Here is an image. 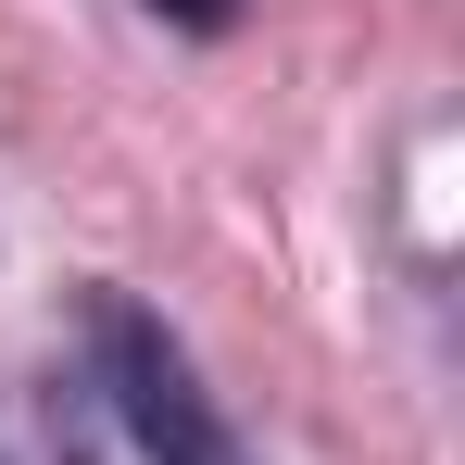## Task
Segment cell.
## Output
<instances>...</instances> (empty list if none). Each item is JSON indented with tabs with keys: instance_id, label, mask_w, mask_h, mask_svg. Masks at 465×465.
Wrapping results in <instances>:
<instances>
[{
	"instance_id": "1",
	"label": "cell",
	"mask_w": 465,
	"mask_h": 465,
	"mask_svg": "<svg viewBox=\"0 0 465 465\" xmlns=\"http://www.w3.org/2000/svg\"><path fill=\"white\" fill-rule=\"evenodd\" d=\"M101 365H114V402H126V428H139L163 465H239V440L214 428V402L189 390V365H176V340H163L152 314L101 302Z\"/></svg>"
},
{
	"instance_id": "2",
	"label": "cell",
	"mask_w": 465,
	"mask_h": 465,
	"mask_svg": "<svg viewBox=\"0 0 465 465\" xmlns=\"http://www.w3.org/2000/svg\"><path fill=\"white\" fill-rule=\"evenodd\" d=\"M176 13H189V25H227V0H176Z\"/></svg>"
}]
</instances>
